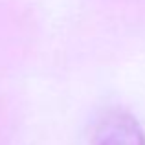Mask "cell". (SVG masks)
Segmentation results:
<instances>
[{
    "label": "cell",
    "mask_w": 145,
    "mask_h": 145,
    "mask_svg": "<svg viewBox=\"0 0 145 145\" xmlns=\"http://www.w3.org/2000/svg\"><path fill=\"white\" fill-rule=\"evenodd\" d=\"M90 145H145V132L131 112L112 108L96 121Z\"/></svg>",
    "instance_id": "cell-1"
}]
</instances>
